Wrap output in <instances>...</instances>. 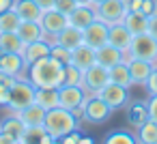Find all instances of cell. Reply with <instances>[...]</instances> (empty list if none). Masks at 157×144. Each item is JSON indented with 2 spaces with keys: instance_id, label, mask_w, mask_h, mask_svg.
<instances>
[{
  "instance_id": "21",
  "label": "cell",
  "mask_w": 157,
  "mask_h": 144,
  "mask_svg": "<svg viewBox=\"0 0 157 144\" xmlns=\"http://www.w3.org/2000/svg\"><path fill=\"white\" fill-rule=\"evenodd\" d=\"M56 43H60V45H65V47H69V50H75L78 45L84 43V28H78V26L69 24V26L56 37Z\"/></svg>"
},
{
  "instance_id": "23",
  "label": "cell",
  "mask_w": 157,
  "mask_h": 144,
  "mask_svg": "<svg viewBox=\"0 0 157 144\" xmlns=\"http://www.w3.org/2000/svg\"><path fill=\"white\" fill-rule=\"evenodd\" d=\"M24 129H26V125L22 123V118H20L17 114H9L2 123H0V133L11 135L17 144H22V133H24Z\"/></svg>"
},
{
  "instance_id": "35",
  "label": "cell",
  "mask_w": 157,
  "mask_h": 144,
  "mask_svg": "<svg viewBox=\"0 0 157 144\" xmlns=\"http://www.w3.org/2000/svg\"><path fill=\"white\" fill-rule=\"evenodd\" d=\"M144 88H146L148 97H151V95H157V65L153 67V71H151V75H148V80H146Z\"/></svg>"
},
{
  "instance_id": "44",
  "label": "cell",
  "mask_w": 157,
  "mask_h": 144,
  "mask_svg": "<svg viewBox=\"0 0 157 144\" xmlns=\"http://www.w3.org/2000/svg\"><path fill=\"white\" fill-rule=\"evenodd\" d=\"M11 7H13V0H0V13L7 11V9H11Z\"/></svg>"
},
{
  "instance_id": "5",
  "label": "cell",
  "mask_w": 157,
  "mask_h": 144,
  "mask_svg": "<svg viewBox=\"0 0 157 144\" xmlns=\"http://www.w3.org/2000/svg\"><path fill=\"white\" fill-rule=\"evenodd\" d=\"M41 26H43V32H45V39L50 43H56V37L69 26V15L58 11V9H50V11H43L41 15Z\"/></svg>"
},
{
  "instance_id": "26",
  "label": "cell",
  "mask_w": 157,
  "mask_h": 144,
  "mask_svg": "<svg viewBox=\"0 0 157 144\" xmlns=\"http://www.w3.org/2000/svg\"><path fill=\"white\" fill-rule=\"evenodd\" d=\"M17 35H20V39L24 43H33V41L45 39V32H43L41 22H22L20 28H17Z\"/></svg>"
},
{
  "instance_id": "40",
  "label": "cell",
  "mask_w": 157,
  "mask_h": 144,
  "mask_svg": "<svg viewBox=\"0 0 157 144\" xmlns=\"http://www.w3.org/2000/svg\"><path fill=\"white\" fill-rule=\"evenodd\" d=\"M15 80H17V78L9 75V73H5V71H0V86H7V88H11V86L15 84Z\"/></svg>"
},
{
  "instance_id": "38",
  "label": "cell",
  "mask_w": 157,
  "mask_h": 144,
  "mask_svg": "<svg viewBox=\"0 0 157 144\" xmlns=\"http://www.w3.org/2000/svg\"><path fill=\"white\" fill-rule=\"evenodd\" d=\"M80 129H73V131H69L67 135H63L58 142H63V144H75V142H80Z\"/></svg>"
},
{
  "instance_id": "4",
  "label": "cell",
  "mask_w": 157,
  "mask_h": 144,
  "mask_svg": "<svg viewBox=\"0 0 157 144\" xmlns=\"http://www.w3.org/2000/svg\"><path fill=\"white\" fill-rule=\"evenodd\" d=\"M127 58H140V60H151L153 65H157V39L151 32H142V35H133Z\"/></svg>"
},
{
  "instance_id": "28",
  "label": "cell",
  "mask_w": 157,
  "mask_h": 144,
  "mask_svg": "<svg viewBox=\"0 0 157 144\" xmlns=\"http://www.w3.org/2000/svg\"><path fill=\"white\" fill-rule=\"evenodd\" d=\"M24 41L20 39L17 32H0V50L2 52H13V54H22L24 52Z\"/></svg>"
},
{
  "instance_id": "15",
  "label": "cell",
  "mask_w": 157,
  "mask_h": 144,
  "mask_svg": "<svg viewBox=\"0 0 157 144\" xmlns=\"http://www.w3.org/2000/svg\"><path fill=\"white\" fill-rule=\"evenodd\" d=\"M127 65H129L133 86H144L148 75H151V71H153V67H155L151 60H140V58H127Z\"/></svg>"
},
{
  "instance_id": "39",
  "label": "cell",
  "mask_w": 157,
  "mask_h": 144,
  "mask_svg": "<svg viewBox=\"0 0 157 144\" xmlns=\"http://www.w3.org/2000/svg\"><path fill=\"white\" fill-rule=\"evenodd\" d=\"M9 99H11V88L0 86V108H9Z\"/></svg>"
},
{
  "instance_id": "33",
  "label": "cell",
  "mask_w": 157,
  "mask_h": 144,
  "mask_svg": "<svg viewBox=\"0 0 157 144\" xmlns=\"http://www.w3.org/2000/svg\"><path fill=\"white\" fill-rule=\"evenodd\" d=\"M50 56L54 58V60H58L60 65H71V50L69 47H65V45H60V43H52V52H50Z\"/></svg>"
},
{
  "instance_id": "10",
  "label": "cell",
  "mask_w": 157,
  "mask_h": 144,
  "mask_svg": "<svg viewBox=\"0 0 157 144\" xmlns=\"http://www.w3.org/2000/svg\"><path fill=\"white\" fill-rule=\"evenodd\" d=\"M86 99V90L82 86H71V84H63L58 88V103L67 110H75L78 105H82Z\"/></svg>"
},
{
  "instance_id": "1",
  "label": "cell",
  "mask_w": 157,
  "mask_h": 144,
  "mask_svg": "<svg viewBox=\"0 0 157 144\" xmlns=\"http://www.w3.org/2000/svg\"><path fill=\"white\" fill-rule=\"evenodd\" d=\"M26 78L33 82L35 88H60L65 84V65L48 56L28 65Z\"/></svg>"
},
{
  "instance_id": "24",
  "label": "cell",
  "mask_w": 157,
  "mask_h": 144,
  "mask_svg": "<svg viewBox=\"0 0 157 144\" xmlns=\"http://www.w3.org/2000/svg\"><path fill=\"white\" fill-rule=\"evenodd\" d=\"M123 24L129 28L131 35H142V32H148V15L140 13V11H127Z\"/></svg>"
},
{
  "instance_id": "32",
  "label": "cell",
  "mask_w": 157,
  "mask_h": 144,
  "mask_svg": "<svg viewBox=\"0 0 157 144\" xmlns=\"http://www.w3.org/2000/svg\"><path fill=\"white\" fill-rule=\"evenodd\" d=\"M105 142L108 144H136L138 135H133L129 131H112L110 135H105Z\"/></svg>"
},
{
  "instance_id": "3",
  "label": "cell",
  "mask_w": 157,
  "mask_h": 144,
  "mask_svg": "<svg viewBox=\"0 0 157 144\" xmlns=\"http://www.w3.org/2000/svg\"><path fill=\"white\" fill-rule=\"evenodd\" d=\"M35 95H37V88L33 86V82L28 78H17L15 84L11 86V99H9V112L15 114L20 110H24L26 105H30L35 101Z\"/></svg>"
},
{
  "instance_id": "14",
  "label": "cell",
  "mask_w": 157,
  "mask_h": 144,
  "mask_svg": "<svg viewBox=\"0 0 157 144\" xmlns=\"http://www.w3.org/2000/svg\"><path fill=\"white\" fill-rule=\"evenodd\" d=\"M50 52H52V43L48 39H39V41H33V43H26L22 56H24L26 65H33V63L41 60V58H48Z\"/></svg>"
},
{
  "instance_id": "12",
  "label": "cell",
  "mask_w": 157,
  "mask_h": 144,
  "mask_svg": "<svg viewBox=\"0 0 157 144\" xmlns=\"http://www.w3.org/2000/svg\"><path fill=\"white\" fill-rule=\"evenodd\" d=\"M28 65L24 60L22 54H13V52H2V56H0V71H5L13 78H22L26 73Z\"/></svg>"
},
{
  "instance_id": "46",
  "label": "cell",
  "mask_w": 157,
  "mask_h": 144,
  "mask_svg": "<svg viewBox=\"0 0 157 144\" xmlns=\"http://www.w3.org/2000/svg\"><path fill=\"white\" fill-rule=\"evenodd\" d=\"M75 2H78V5H95L93 0H75Z\"/></svg>"
},
{
  "instance_id": "2",
  "label": "cell",
  "mask_w": 157,
  "mask_h": 144,
  "mask_svg": "<svg viewBox=\"0 0 157 144\" xmlns=\"http://www.w3.org/2000/svg\"><path fill=\"white\" fill-rule=\"evenodd\" d=\"M78 118H75V114L71 112V110H67V108H63V105H56V108H52V110H48L45 112V120H43V127L52 133V138L58 142L63 135H67L69 131H73V129H78Z\"/></svg>"
},
{
  "instance_id": "17",
  "label": "cell",
  "mask_w": 157,
  "mask_h": 144,
  "mask_svg": "<svg viewBox=\"0 0 157 144\" xmlns=\"http://www.w3.org/2000/svg\"><path fill=\"white\" fill-rule=\"evenodd\" d=\"M95 63H97V50L90 47L88 43H82L75 50H71V65L80 67L82 71L88 69V67H93Z\"/></svg>"
},
{
  "instance_id": "16",
  "label": "cell",
  "mask_w": 157,
  "mask_h": 144,
  "mask_svg": "<svg viewBox=\"0 0 157 144\" xmlns=\"http://www.w3.org/2000/svg\"><path fill=\"white\" fill-rule=\"evenodd\" d=\"M123 60H127V54L123 50L114 47L112 43H103L101 47H97V63L103 65L105 69H110V67H114Z\"/></svg>"
},
{
  "instance_id": "7",
  "label": "cell",
  "mask_w": 157,
  "mask_h": 144,
  "mask_svg": "<svg viewBox=\"0 0 157 144\" xmlns=\"http://www.w3.org/2000/svg\"><path fill=\"white\" fill-rule=\"evenodd\" d=\"M95 11H97V20L105 22L108 26L123 22L125 15H127L125 0H103V2L95 5Z\"/></svg>"
},
{
  "instance_id": "34",
  "label": "cell",
  "mask_w": 157,
  "mask_h": 144,
  "mask_svg": "<svg viewBox=\"0 0 157 144\" xmlns=\"http://www.w3.org/2000/svg\"><path fill=\"white\" fill-rule=\"evenodd\" d=\"M82 75L84 71L75 65H67L65 67V84H71V86H82Z\"/></svg>"
},
{
  "instance_id": "43",
  "label": "cell",
  "mask_w": 157,
  "mask_h": 144,
  "mask_svg": "<svg viewBox=\"0 0 157 144\" xmlns=\"http://www.w3.org/2000/svg\"><path fill=\"white\" fill-rule=\"evenodd\" d=\"M0 144H17L11 135H7V133H0Z\"/></svg>"
},
{
  "instance_id": "22",
  "label": "cell",
  "mask_w": 157,
  "mask_h": 144,
  "mask_svg": "<svg viewBox=\"0 0 157 144\" xmlns=\"http://www.w3.org/2000/svg\"><path fill=\"white\" fill-rule=\"evenodd\" d=\"M127 108V120L133 129H138L144 120H148V105L146 101H131L125 105Z\"/></svg>"
},
{
  "instance_id": "42",
  "label": "cell",
  "mask_w": 157,
  "mask_h": 144,
  "mask_svg": "<svg viewBox=\"0 0 157 144\" xmlns=\"http://www.w3.org/2000/svg\"><path fill=\"white\" fill-rule=\"evenodd\" d=\"M35 2L39 5L41 11H50V9H54V2H56V0H35Z\"/></svg>"
},
{
  "instance_id": "9",
  "label": "cell",
  "mask_w": 157,
  "mask_h": 144,
  "mask_svg": "<svg viewBox=\"0 0 157 144\" xmlns=\"http://www.w3.org/2000/svg\"><path fill=\"white\" fill-rule=\"evenodd\" d=\"M95 95H99L112 110H121L129 103V88L121 86V84H114V82H108L101 90H97Z\"/></svg>"
},
{
  "instance_id": "41",
  "label": "cell",
  "mask_w": 157,
  "mask_h": 144,
  "mask_svg": "<svg viewBox=\"0 0 157 144\" xmlns=\"http://www.w3.org/2000/svg\"><path fill=\"white\" fill-rule=\"evenodd\" d=\"M148 32L157 39V13H153V15L148 17Z\"/></svg>"
},
{
  "instance_id": "29",
  "label": "cell",
  "mask_w": 157,
  "mask_h": 144,
  "mask_svg": "<svg viewBox=\"0 0 157 144\" xmlns=\"http://www.w3.org/2000/svg\"><path fill=\"white\" fill-rule=\"evenodd\" d=\"M35 101L39 105H43L45 110H52L58 103V88H37V95H35Z\"/></svg>"
},
{
  "instance_id": "8",
  "label": "cell",
  "mask_w": 157,
  "mask_h": 144,
  "mask_svg": "<svg viewBox=\"0 0 157 144\" xmlns=\"http://www.w3.org/2000/svg\"><path fill=\"white\" fill-rule=\"evenodd\" d=\"M110 82V73L103 65L95 63L93 67L84 69V75H82V88L86 90V95H95L97 90H101L105 84Z\"/></svg>"
},
{
  "instance_id": "25",
  "label": "cell",
  "mask_w": 157,
  "mask_h": 144,
  "mask_svg": "<svg viewBox=\"0 0 157 144\" xmlns=\"http://www.w3.org/2000/svg\"><path fill=\"white\" fill-rule=\"evenodd\" d=\"M30 142L54 144L56 140L52 138V133H50L43 125H37V127H26V129H24V133H22V144H30Z\"/></svg>"
},
{
  "instance_id": "13",
  "label": "cell",
  "mask_w": 157,
  "mask_h": 144,
  "mask_svg": "<svg viewBox=\"0 0 157 144\" xmlns=\"http://www.w3.org/2000/svg\"><path fill=\"white\" fill-rule=\"evenodd\" d=\"M131 39H133V35L129 32V28H127L123 22L112 24V26H110V30H108V43H112V45H114V47H118V50H123L125 54L129 52Z\"/></svg>"
},
{
  "instance_id": "37",
  "label": "cell",
  "mask_w": 157,
  "mask_h": 144,
  "mask_svg": "<svg viewBox=\"0 0 157 144\" xmlns=\"http://www.w3.org/2000/svg\"><path fill=\"white\" fill-rule=\"evenodd\" d=\"M146 105H148V118L157 123V95H151Z\"/></svg>"
},
{
  "instance_id": "19",
  "label": "cell",
  "mask_w": 157,
  "mask_h": 144,
  "mask_svg": "<svg viewBox=\"0 0 157 144\" xmlns=\"http://www.w3.org/2000/svg\"><path fill=\"white\" fill-rule=\"evenodd\" d=\"M97 20V11L95 5H78L71 13H69V24L78 26V28H86L90 22Z\"/></svg>"
},
{
  "instance_id": "45",
  "label": "cell",
  "mask_w": 157,
  "mask_h": 144,
  "mask_svg": "<svg viewBox=\"0 0 157 144\" xmlns=\"http://www.w3.org/2000/svg\"><path fill=\"white\" fill-rule=\"evenodd\" d=\"M80 142H82V144H90V142H93V138H88V135H82V138H80Z\"/></svg>"
},
{
  "instance_id": "47",
  "label": "cell",
  "mask_w": 157,
  "mask_h": 144,
  "mask_svg": "<svg viewBox=\"0 0 157 144\" xmlns=\"http://www.w3.org/2000/svg\"><path fill=\"white\" fill-rule=\"evenodd\" d=\"M93 2H95V5H99V2H103V0H93Z\"/></svg>"
},
{
  "instance_id": "36",
  "label": "cell",
  "mask_w": 157,
  "mask_h": 144,
  "mask_svg": "<svg viewBox=\"0 0 157 144\" xmlns=\"http://www.w3.org/2000/svg\"><path fill=\"white\" fill-rule=\"evenodd\" d=\"M78 7V2H75V0H56V2H54V9H58V11H63V13H71L73 9Z\"/></svg>"
},
{
  "instance_id": "18",
  "label": "cell",
  "mask_w": 157,
  "mask_h": 144,
  "mask_svg": "<svg viewBox=\"0 0 157 144\" xmlns=\"http://www.w3.org/2000/svg\"><path fill=\"white\" fill-rule=\"evenodd\" d=\"M22 22H39L43 11L39 9V5L35 0H13V7H11Z\"/></svg>"
},
{
  "instance_id": "20",
  "label": "cell",
  "mask_w": 157,
  "mask_h": 144,
  "mask_svg": "<svg viewBox=\"0 0 157 144\" xmlns=\"http://www.w3.org/2000/svg\"><path fill=\"white\" fill-rule=\"evenodd\" d=\"M45 108L43 105H39L37 101H33L30 105H26L24 110H20V112H15L20 118H22V123L26 125V127H37V125H43V120H45Z\"/></svg>"
},
{
  "instance_id": "30",
  "label": "cell",
  "mask_w": 157,
  "mask_h": 144,
  "mask_svg": "<svg viewBox=\"0 0 157 144\" xmlns=\"http://www.w3.org/2000/svg\"><path fill=\"white\" fill-rule=\"evenodd\" d=\"M138 142L142 144H157V123L155 120H144L138 129Z\"/></svg>"
},
{
  "instance_id": "31",
  "label": "cell",
  "mask_w": 157,
  "mask_h": 144,
  "mask_svg": "<svg viewBox=\"0 0 157 144\" xmlns=\"http://www.w3.org/2000/svg\"><path fill=\"white\" fill-rule=\"evenodd\" d=\"M22 20L13 9H7L0 13V32H17Z\"/></svg>"
},
{
  "instance_id": "27",
  "label": "cell",
  "mask_w": 157,
  "mask_h": 144,
  "mask_svg": "<svg viewBox=\"0 0 157 144\" xmlns=\"http://www.w3.org/2000/svg\"><path fill=\"white\" fill-rule=\"evenodd\" d=\"M108 73H110V82H114V84H121V86H125V88H131V86H133L127 60H123V63H118V65L110 67V69H108Z\"/></svg>"
},
{
  "instance_id": "6",
  "label": "cell",
  "mask_w": 157,
  "mask_h": 144,
  "mask_svg": "<svg viewBox=\"0 0 157 144\" xmlns=\"http://www.w3.org/2000/svg\"><path fill=\"white\" fill-rule=\"evenodd\" d=\"M112 112L114 110L99 95H86V99H84V120H88L93 125H103L105 120H110Z\"/></svg>"
},
{
  "instance_id": "11",
  "label": "cell",
  "mask_w": 157,
  "mask_h": 144,
  "mask_svg": "<svg viewBox=\"0 0 157 144\" xmlns=\"http://www.w3.org/2000/svg\"><path fill=\"white\" fill-rule=\"evenodd\" d=\"M108 30L110 26L101 20H95L90 22L86 28H84V43H88L90 47H101L103 43H108Z\"/></svg>"
}]
</instances>
